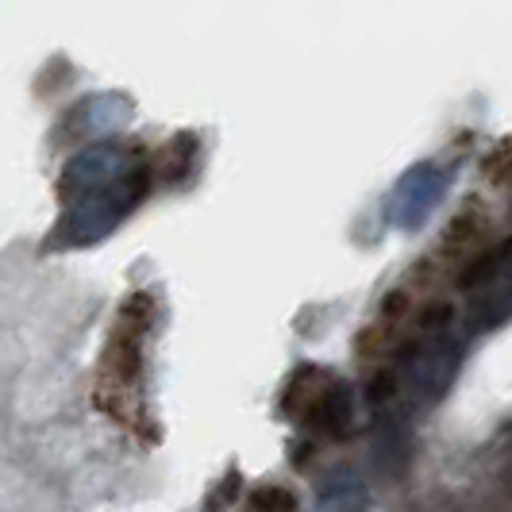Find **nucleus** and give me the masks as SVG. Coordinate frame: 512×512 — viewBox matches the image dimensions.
Masks as SVG:
<instances>
[{
	"mask_svg": "<svg viewBox=\"0 0 512 512\" xmlns=\"http://www.w3.org/2000/svg\"><path fill=\"white\" fill-rule=\"evenodd\" d=\"M385 343H389V339H385L382 328H362L359 339H355V351L366 355V359H374V355H382L385 351Z\"/></svg>",
	"mask_w": 512,
	"mask_h": 512,
	"instance_id": "obj_3",
	"label": "nucleus"
},
{
	"mask_svg": "<svg viewBox=\"0 0 512 512\" xmlns=\"http://www.w3.org/2000/svg\"><path fill=\"white\" fill-rule=\"evenodd\" d=\"M255 505L258 509L270 505V509H278V512H293V497H289L282 486H262V493L255 497Z\"/></svg>",
	"mask_w": 512,
	"mask_h": 512,
	"instance_id": "obj_4",
	"label": "nucleus"
},
{
	"mask_svg": "<svg viewBox=\"0 0 512 512\" xmlns=\"http://www.w3.org/2000/svg\"><path fill=\"white\" fill-rule=\"evenodd\" d=\"M474 239H478V216H474V212H462L459 220L447 228V235H443V251H447V255L466 251Z\"/></svg>",
	"mask_w": 512,
	"mask_h": 512,
	"instance_id": "obj_1",
	"label": "nucleus"
},
{
	"mask_svg": "<svg viewBox=\"0 0 512 512\" xmlns=\"http://www.w3.org/2000/svg\"><path fill=\"white\" fill-rule=\"evenodd\" d=\"M486 178L493 181V185H509V147H505V143H501L497 154L486 162Z\"/></svg>",
	"mask_w": 512,
	"mask_h": 512,
	"instance_id": "obj_5",
	"label": "nucleus"
},
{
	"mask_svg": "<svg viewBox=\"0 0 512 512\" xmlns=\"http://www.w3.org/2000/svg\"><path fill=\"white\" fill-rule=\"evenodd\" d=\"M501 258H505V247H497L493 255H482L478 262H470V266H466V274H462V285L470 289V285H478L482 278H489V270H493Z\"/></svg>",
	"mask_w": 512,
	"mask_h": 512,
	"instance_id": "obj_2",
	"label": "nucleus"
},
{
	"mask_svg": "<svg viewBox=\"0 0 512 512\" xmlns=\"http://www.w3.org/2000/svg\"><path fill=\"white\" fill-rule=\"evenodd\" d=\"M393 389H397V378H393V370H382V374L370 382V397H374V401H385V397H393Z\"/></svg>",
	"mask_w": 512,
	"mask_h": 512,
	"instance_id": "obj_7",
	"label": "nucleus"
},
{
	"mask_svg": "<svg viewBox=\"0 0 512 512\" xmlns=\"http://www.w3.org/2000/svg\"><path fill=\"white\" fill-rule=\"evenodd\" d=\"M447 316H451V308L443 305V301H436V308H428V312L420 316V328H424V332H428V328H439Z\"/></svg>",
	"mask_w": 512,
	"mask_h": 512,
	"instance_id": "obj_8",
	"label": "nucleus"
},
{
	"mask_svg": "<svg viewBox=\"0 0 512 512\" xmlns=\"http://www.w3.org/2000/svg\"><path fill=\"white\" fill-rule=\"evenodd\" d=\"M405 312H409V293H405V289L389 293V297L382 301V316H385V320H401Z\"/></svg>",
	"mask_w": 512,
	"mask_h": 512,
	"instance_id": "obj_6",
	"label": "nucleus"
}]
</instances>
